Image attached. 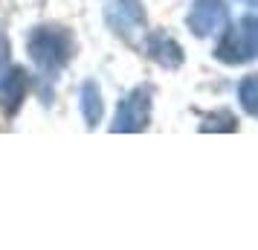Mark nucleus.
<instances>
[{"instance_id": "f257e3e1", "label": "nucleus", "mask_w": 258, "mask_h": 250, "mask_svg": "<svg viewBox=\"0 0 258 250\" xmlns=\"http://www.w3.org/2000/svg\"><path fill=\"white\" fill-rule=\"evenodd\" d=\"M26 49H29V59L38 64V70L55 76L73 56V38L58 26H38L26 41Z\"/></svg>"}, {"instance_id": "f03ea898", "label": "nucleus", "mask_w": 258, "mask_h": 250, "mask_svg": "<svg viewBox=\"0 0 258 250\" xmlns=\"http://www.w3.org/2000/svg\"><path fill=\"white\" fill-rule=\"evenodd\" d=\"M148 119H151V87H134L116 108V117H113V125L110 131H145L148 128Z\"/></svg>"}, {"instance_id": "7ed1b4c3", "label": "nucleus", "mask_w": 258, "mask_h": 250, "mask_svg": "<svg viewBox=\"0 0 258 250\" xmlns=\"http://www.w3.org/2000/svg\"><path fill=\"white\" fill-rule=\"evenodd\" d=\"M226 3L223 0H195L191 12H188V29L198 38L223 35L226 32Z\"/></svg>"}, {"instance_id": "20e7f679", "label": "nucleus", "mask_w": 258, "mask_h": 250, "mask_svg": "<svg viewBox=\"0 0 258 250\" xmlns=\"http://www.w3.org/2000/svg\"><path fill=\"white\" fill-rule=\"evenodd\" d=\"M107 24L122 38H134V32H140L145 24L140 0H116L113 6H107Z\"/></svg>"}, {"instance_id": "39448f33", "label": "nucleus", "mask_w": 258, "mask_h": 250, "mask_svg": "<svg viewBox=\"0 0 258 250\" xmlns=\"http://www.w3.org/2000/svg\"><path fill=\"white\" fill-rule=\"evenodd\" d=\"M26 87H29V79H26V73L21 67H9L0 76V105H3L6 114H15L24 105Z\"/></svg>"}, {"instance_id": "423d86ee", "label": "nucleus", "mask_w": 258, "mask_h": 250, "mask_svg": "<svg viewBox=\"0 0 258 250\" xmlns=\"http://www.w3.org/2000/svg\"><path fill=\"white\" fill-rule=\"evenodd\" d=\"M145 53L160 67H165V70H174V67L183 64V49H180V44L171 35H165V32H151L148 41H145Z\"/></svg>"}, {"instance_id": "0eeeda50", "label": "nucleus", "mask_w": 258, "mask_h": 250, "mask_svg": "<svg viewBox=\"0 0 258 250\" xmlns=\"http://www.w3.org/2000/svg\"><path fill=\"white\" fill-rule=\"evenodd\" d=\"M82 114H84V122L96 128L99 119L105 114V102H102V90L96 82H84L82 84Z\"/></svg>"}, {"instance_id": "6e6552de", "label": "nucleus", "mask_w": 258, "mask_h": 250, "mask_svg": "<svg viewBox=\"0 0 258 250\" xmlns=\"http://www.w3.org/2000/svg\"><path fill=\"white\" fill-rule=\"evenodd\" d=\"M215 56H218L221 61H226V64H244V61H249L244 44H241L238 29H232V32L223 35V41L218 44V49H215Z\"/></svg>"}, {"instance_id": "1a4fd4ad", "label": "nucleus", "mask_w": 258, "mask_h": 250, "mask_svg": "<svg viewBox=\"0 0 258 250\" xmlns=\"http://www.w3.org/2000/svg\"><path fill=\"white\" fill-rule=\"evenodd\" d=\"M238 35H241V44H244L246 56L252 59V56H258V18L255 15H249V18H244L241 21V26H238Z\"/></svg>"}, {"instance_id": "9d476101", "label": "nucleus", "mask_w": 258, "mask_h": 250, "mask_svg": "<svg viewBox=\"0 0 258 250\" xmlns=\"http://www.w3.org/2000/svg\"><path fill=\"white\" fill-rule=\"evenodd\" d=\"M238 96H241V105H244L252 117H258V76L244 79L241 87H238Z\"/></svg>"}, {"instance_id": "9b49d317", "label": "nucleus", "mask_w": 258, "mask_h": 250, "mask_svg": "<svg viewBox=\"0 0 258 250\" xmlns=\"http://www.w3.org/2000/svg\"><path fill=\"white\" fill-rule=\"evenodd\" d=\"M200 131H235V117L229 111H218V114H209L203 119Z\"/></svg>"}, {"instance_id": "f8f14e48", "label": "nucleus", "mask_w": 258, "mask_h": 250, "mask_svg": "<svg viewBox=\"0 0 258 250\" xmlns=\"http://www.w3.org/2000/svg\"><path fill=\"white\" fill-rule=\"evenodd\" d=\"M244 3H249V6H258V0H244Z\"/></svg>"}]
</instances>
